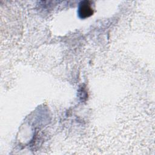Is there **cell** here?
Returning a JSON list of instances; mask_svg holds the SVG:
<instances>
[{"label": "cell", "mask_w": 155, "mask_h": 155, "mask_svg": "<svg viewBox=\"0 0 155 155\" xmlns=\"http://www.w3.org/2000/svg\"><path fill=\"white\" fill-rule=\"evenodd\" d=\"M93 14V8L88 1L82 2L79 8V15L81 18H85Z\"/></svg>", "instance_id": "6da1fadb"}]
</instances>
